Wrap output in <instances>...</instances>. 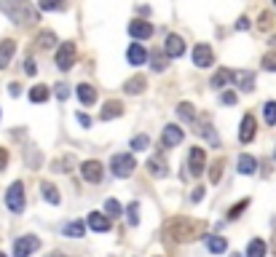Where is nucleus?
I'll list each match as a JSON object with an SVG mask.
<instances>
[{
  "instance_id": "nucleus-3",
  "label": "nucleus",
  "mask_w": 276,
  "mask_h": 257,
  "mask_svg": "<svg viewBox=\"0 0 276 257\" xmlns=\"http://www.w3.org/2000/svg\"><path fill=\"white\" fill-rule=\"evenodd\" d=\"M54 59H56V67L59 70H65V73H67V70H73V65H75V59H78V49H75V43H59V49H56V56H54Z\"/></svg>"
},
{
  "instance_id": "nucleus-52",
  "label": "nucleus",
  "mask_w": 276,
  "mask_h": 257,
  "mask_svg": "<svg viewBox=\"0 0 276 257\" xmlns=\"http://www.w3.org/2000/svg\"><path fill=\"white\" fill-rule=\"evenodd\" d=\"M0 257H6V254H0Z\"/></svg>"
},
{
  "instance_id": "nucleus-22",
  "label": "nucleus",
  "mask_w": 276,
  "mask_h": 257,
  "mask_svg": "<svg viewBox=\"0 0 276 257\" xmlns=\"http://www.w3.org/2000/svg\"><path fill=\"white\" fill-rule=\"evenodd\" d=\"M239 172L247 174V177H249V174H255L258 172V161L252 158L249 153H242V156H239Z\"/></svg>"
},
{
  "instance_id": "nucleus-43",
  "label": "nucleus",
  "mask_w": 276,
  "mask_h": 257,
  "mask_svg": "<svg viewBox=\"0 0 276 257\" xmlns=\"http://www.w3.org/2000/svg\"><path fill=\"white\" fill-rule=\"evenodd\" d=\"M75 118H78V123H81L83 128H89V126H91V118H89L86 113H75Z\"/></svg>"
},
{
  "instance_id": "nucleus-12",
  "label": "nucleus",
  "mask_w": 276,
  "mask_h": 257,
  "mask_svg": "<svg viewBox=\"0 0 276 257\" xmlns=\"http://www.w3.org/2000/svg\"><path fill=\"white\" fill-rule=\"evenodd\" d=\"M129 35L134 40H148L150 35H153V25H150V22H142V19H134L129 25Z\"/></svg>"
},
{
  "instance_id": "nucleus-41",
  "label": "nucleus",
  "mask_w": 276,
  "mask_h": 257,
  "mask_svg": "<svg viewBox=\"0 0 276 257\" xmlns=\"http://www.w3.org/2000/svg\"><path fill=\"white\" fill-rule=\"evenodd\" d=\"M236 99H239V97L233 94V91H223V94H220V102H223V104H236Z\"/></svg>"
},
{
  "instance_id": "nucleus-31",
  "label": "nucleus",
  "mask_w": 276,
  "mask_h": 257,
  "mask_svg": "<svg viewBox=\"0 0 276 257\" xmlns=\"http://www.w3.org/2000/svg\"><path fill=\"white\" fill-rule=\"evenodd\" d=\"M38 8L41 11H65L67 3L65 0H38Z\"/></svg>"
},
{
  "instance_id": "nucleus-48",
  "label": "nucleus",
  "mask_w": 276,
  "mask_h": 257,
  "mask_svg": "<svg viewBox=\"0 0 276 257\" xmlns=\"http://www.w3.org/2000/svg\"><path fill=\"white\" fill-rule=\"evenodd\" d=\"M8 91H11V97H19V94H22V86H19V83H11Z\"/></svg>"
},
{
  "instance_id": "nucleus-53",
  "label": "nucleus",
  "mask_w": 276,
  "mask_h": 257,
  "mask_svg": "<svg viewBox=\"0 0 276 257\" xmlns=\"http://www.w3.org/2000/svg\"><path fill=\"white\" fill-rule=\"evenodd\" d=\"M273 6H276V0H273Z\"/></svg>"
},
{
  "instance_id": "nucleus-28",
  "label": "nucleus",
  "mask_w": 276,
  "mask_h": 257,
  "mask_svg": "<svg viewBox=\"0 0 276 257\" xmlns=\"http://www.w3.org/2000/svg\"><path fill=\"white\" fill-rule=\"evenodd\" d=\"M247 257H266V244H263V239H252L247 244Z\"/></svg>"
},
{
  "instance_id": "nucleus-19",
  "label": "nucleus",
  "mask_w": 276,
  "mask_h": 257,
  "mask_svg": "<svg viewBox=\"0 0 276 257\" xmlns=\"http://www.w3.org/2000/svg\"><path fill=\"white\" fill-rule=\"evenodd\" d=\"M75 94H78L81 104H86V108H91V104L97 102V89H94V86H89V83H78Z\"/></svg>"
},
{
  "instance_id": "nucleus-8",
  "label": "nucleus",
  "mask_w": 276,
  "mask_h": 257,
  "mask_svg": "<svg viewBox=\"0 0 276 257\" xmlns=\"http://www.w3.org/2000/svg\"><path fill=\"white\" fill-rule=\"evenodd\" d=\"M185 139V132L180 128L177 123H166V128H164V134H161V145H164V150H169V147H177L180 142Z\"/></svg>"
},
{
  "instance_id": "nucleus-29",
  "label": "nucleus",
  "mask_w": 276,
  "mask_h": 257,
  "mask_svg": "<svg viewBox=\"0 0 276 257\" xmlns=\"http://www.w3.org/2000/svg\"><path fill=\"white\" fill-rule=\"evenodd\" d=\"M35 43H38L41 49H51V46H56V35H54L51 30H43V32H38Z\"/></svg>"
},
{
  "instance_id": "nucleus-5",
  "label": "nucleus",
  "mask_w": 276,
  "mask_h": 257,
  "mask_svg": "<svg viewBox=\"0 0 276 257\" xmlns=\"http://www.w3.org/2000/svg\"><path fill=\"white\" fill-rule=\"evenodd\" d=\"M204 169H207V153H204V147H190L188 161H185V172H190V177H201Z\"/></svg>"
},
{
  "instance_id": "nucleus-13",
  "label": "nucleus",
  "mask_w": 276,
  "mask_h": 257,
  "mask_svg": "<svg viewBox=\"0 0 276 257\" xmlns=\"http://www.w3.org/2000/svg\"><path fill=\"white\" fill-rule=\"evenodd\" d=\"M214 62V54L207 43H196V49H193V65L196 67H209Z\"/></svg>"
},
{
  "instance_id": "nucleus-6",
  "label": "nucleus",
  "mask_w": 276,
  "mask_h": 257,
  "mask_svg": "<svg viewBox=\"0 0 276 257\" xmlns=\"http://www.w3.org/2000/svg\"><path fill=\"white\" fill-rule=\"evenodd\" d=\"M6 206H8L14 215H22V212H25V185H22L19 180L8 188V193H6Z\"/></svg>"
},
{
  "instance_id": "nucleus-50",
  "label": "nucleus",
  "mask_w": 276,
  "mask_h": 257,
  "mask_svg": "<svg viewBox=\"0 0 276 257\" xmlns=\"http://www.w3.org/2000/svg\"><path fill=\"white\" fill-rule=\"evenodd\" d=\"M231 257H242V254H231Z\"/></svg>"
},
{
  "instance_id": "nucleus-24",
  "label": "nucleus",
  "mask_w": 276,
  "mask_h": 257,
  "mask_svg": "<svg viewBox=\"0 0 276 257\" xmlns=\"http://www.w3.org/2000/svg\"><path fill=\"white\" fill-rule=\"evenodd\" d=\"M145 86H148V80L142 75H134V78H129L124 83V91L126 94H140V91H145Z\"/></svg>"
},
{
  "instance_id": "nucleus-44",
  "label": "nucleus",
  "mask_w": 276,
  "mask_h": 257,
  "mask_svg": "<svg viewBox=\"0 0 276 257\" xmlns=\"http://www.w3.org/2000/svg\"><path fill=\"white\" fill-rule=\"evenodd\" d=\"M6 166H8V150L0 147V172H3Z\"/></svg>"
},
{
  "instance_id": "nucleus-26",
  "label": "nucleus",
  "mask_w": 276,
  "mask_h": 257,
  "mask_svg": "<svg viewBox=\"0 0 276 257\" xmlns=\"http://www.w3.org/2000/svg\"><path fill=\"white\" fill-rule=\"evenodd\" d=\"M148 59H150V67L155 70V73H164V70H166V54H164V49L148 54Z\"/></svg>"
},
{
  "instance_id": "nucleus-15",
  "label": "nucleus",
  "mask_w": 276,
  "mask_h": 257,
  "mask_svg": "<svg viewBox=\"0 0 276 257\" xmlns=\"http://www.w3.org/2000/svg\"><path fill=\"white\" fill-rule=\"evenodd\" d=\"M126 59H129V65H134V67L145 65V62H148V51H145V46H142V43H131V46H129V51H126Z\"/></svg>"
},
{
  "instance_id": "nucleus-18",
  "label": "nucleus",
  "mask_w": 276,
  "mask_h": 257,
  "mask_svg": "<svg viewBox=\"0 0 276 257\" xmlns=\"http://www.w3.org/2000/svg\"><path fill=\"white\" fill-rule=\"evenodd\" d=\"M148 172L153 174V177H164L166 172H169V163H166V158L161 153H155L150 161H148Z\"/></svg>"
},
{
  "instance_id": "nucleus-17",
  "label": "nucleus",
  "mask_w": 276,
  "mask_h": 257,
  "mask_svg": "<svg viewBox=\"0 0 276 257\" xmlns=\"http://www.w3.org/2000/svg\"><path fill=\"white\" fill-rule=\"evenodd\" d=\"M231 80H236V86L242 89V91H252V89H255V73H249V70H236Z\"/></svg>"
},
{
  "instance_id": "nucleus-38",
  "label": "nucleus",
  "mask_w": 276,
  "mask_h": 257,
  "mask_svg": "<svg viewBox=\"0 0 276 257\" xmlns=\"http://www.w3.org/2000/svg\"><path fill=\"white\" fill-rule=\"evenodd\" d=\"M258 27H260L263 32H268V30L273 27V14H271V11H263V14H260V19H258Z\"/></svg>"
},
{
  "instance_id": "nucleus-11",
  "label": "nucleus",
  "mask_w": 276,
  "mask_h": 257,
  "mask_svg": "<svg viewBox=\"0 0 276 257\" xmlns=\"http://www.w3.org/2000/svg\"><path fill=\"white\" fill-rule=\"evenodd\" d=\"M164 54L166 56H172V59H177V56H183L185 54V40L180 38V35H166V40H164Z\"/></svg>"
},
{
  "instance_id": "nucleus-42",
  "label": "nucleus",
  "mask_w": 276,
  "mask_h": 257,
  "mask_svg": "<svg viewBox=\"0 0 276 257\" xmlns=\"http://www.w3.org/2000/svg\"><path fill=\"white\" fill-rule=\"evenodd\" d=\"M70 97V91H67V83H56V99H67Z\"/></svg>"
},
{
  "instance_id": "nucleus-32",
  "label": "nucleus",
  "mask_w": 276,
  "mask_h": 257,
  "mask_svg": "<svg viewBox=\"0 0 276 257\" xmlns=\"http://www.w3.org/2000/svg\"><path fill=\"white\" fill-rule=\"evenodd\" d=\"M177 115H180L183 121H193V118H196V110H193V104H190V102H180Z\"/></svg>"
},
{
  "instance_id": "nucleus-49",
  "label": "nucleus",
  "mask_w": 276,
  "mask_h": 257,
  "mask_svg": "<svg viewBox=\"0 0 276 257\" xmlns=\"http://www.w3.org/2000/svg\"><path fill=\"white\" fill-rule=\"evenodd\" d=\"M49 257H67V254H62V252H51Z\"/></svg>"
},
{
  "instance_id": "nucleus-35",
  "label": "nucleus",
  "mask_w": 276,
  "mask_h": 257,
  "mask_svg": "<svg viewBox=\"0 0 276 257\" xmlns=\"http://www.w3.org/2000/svg\"><path fill=\"white\" fill-rule=\"evenodd\" d=\"M126 220H129L131 225H140V204L137 201H131L126 206Z\"/></svg>"
},
{
  "instance_id": "nucleus-10",
  "label": "nucleus",
  "mask_w": 276,
  "mask_h": 257,
  "mask_svg": "<svg viewBox=\"0 0 276 257\" xmlns=\"http://www.w3.org/2000/svg\"><path fill=\"white\" fill-rule=\"evenodd\" d=\"M255 134H258L255 115H252V113H244V118H242V132H239V142H242V145H249L252 139H255Z\"/></svg>"
},
{
  "instance_id": "nucleus-27",
  "label": "nucleus",
  "mask_w": 276,
  "mask_h": 257,
  "mask_svg": "<svg viewBox=\"0 0 276 257\" xmlns=\"http://www.w3.org/2000/svg\"><path fill=\"white\" fill-rule=\"evenodd\" d=\"M41 190H43V198H46L49 204H54V206H56L59 201H62V196H59V190L54 188L51 182H43V185H41Z\"/></svg>"
},
{
  "instance_id": "nucleus-30",
  "label": "nucleus",
  "mask_w": 276,
  "mask_h": 257,
  "mask_svg": "<svg viewBox=\"0 0 276 257\" xmlns=\"http://www.w3.org/2000/svg\"><path fill=\"white\" fill-rule=\"evenodd\" d=\"M223 166H225V161L218 158V161H212V166H209V182L212 185H218L220 182V174H223Z\"/></svg>"
},
{
  "instance_id": "nucleus-16",
  "label": "nucleus",
  "mask_w": 276,
  "mask_h": 257,
  "mask_svg": "<svg viewBox=\"0 0 276 257\" xmlns=\"http://www.w3.org/2000/svg\"><path fill=\"white\" fill-rule=\"evenodd\" d=\"M89 228L94 233H107L110 230V217L102 212H89Z\"/></svg>"
},
{
  "instance_id": "nucleus-40",
  "label": "nucleus",
  "mask_w": 276,
  "mask_h": 257,
  "mask_svg": "<svg viewBox=\"0 0 276 257\" xmlns=\"http://www.w3.org/2000/svg\"><path fill=\"white\" fill-rule=\"evenodd\" d=\"M263 70H268V73H276V51H268L263 56Z\"/></svg>"
},
{
  "instance_id": "nucleus-34",
  "label": "nucleus",
  "mask_w": 276,
  "mask_h": 257,
  "mask_svg": "<svg viewBox=\"0 0 276 257\" xmlns=\"http://www.w3.org/2000/svg\"><path fill=\"white\" fill-rule=\"evenodd\" d=\"M247 206H249V198H242V201H239V204H233L231 209H228V220H239Z\"/></svg>"
},
{
  "instance_id": "nucleus-46",
  "label": "nucleus",
  "mask_w": 276,
  "mask_h": 257,
  "mask_svg": "<svg viewBox=\"0 0 276 257\" xmlns=\"http://www.w3.org/2000/svg\"><path fill=\"white\" fill-rule=\"evenodd\" d=\"M252 25H249V19L247 16H239V22H236V30H249Z\"/></svg>"
},
{
  "instance_id": "nucleus-4",
  "label": "nucleus",
  "mask_w": 276,
  "mask_h": 257,
  "mask_svg": "<svg viewBox=\"0 0 276 257\" xmlns=\"http://www.w3.org/2000/svg\"><path fill=\"white\" fill-rule=\"evenodd\" d=\"M134 166H137V161H134V156H131V153H115L110 158V169H113L115 177H131Z\"/></svg>"
},
{
  "instance_id": "nucleus-20",
  "label": "nucleus",
  "mask_w": 276,
  "mask_h": 257,
  "mask_svg": "<svg viewBox=\"0 0 276 257\" xmlns=\"http://www.w3.org/2000/svg\"><path fill=\"white\" fill-rule=\"evenodd\" d=\"M231 78H233V73H231L228 67H223V70H218V73L212 75V80H209V89L220 91V89H225L228 83H231Z\"/></svg>"
},
{
  "instance_id": "nucleus-9",
  "label": "nucleus",
  "mask_w": 276,
  "mask_h": 257,
  "mask_svg": "<svg viewBox=\"0 0 276 257\" xmlns=\"http://www.w3.org/2000/svg\"><path fill=\"white\" fill-rule=\"evenodd\" d=\"M102 174H105V169H102L100 161H83L81 163V177L86 182H91V185L102 182Z\"/></svg>"
},
{
  "instance_id": "nucleus-33",
  "label": "nucleus",
  "mask_w": 276,
  "mask_h": 257,
  "mask_svg": "<svg viewBox=\"0 0 276 257\" xmlns=\"http://www.w3.org/2000/svg\"><path fill=\"white\" fill-rule=\"evenodd\" d=\"M105 215L107 217H121L124 209H121V204H118L115 198H107V201H105Z\"/></svg>"
},
{
  "instance_id": "nucleus-1",
  "label": "nucleus",
  "mask_w": 276,
  "mask_h": 257,
  "mask_svg": "<svg viewBox=\"0 0 276 257\" xmlns=\"http://www.w3.org/2000/svg\"><path fill=\"white\" fill-rule=\"evenodd\" d=\"M204 223L199 220H190V217H172L169 223L164 225V233L166 239L172 241H196L199 236H204Z\"/></svg>"
},
{
  "instance_id": "nucleus-23",
  "label": "nucleus",
  "mask_w": 276,
  "mask_h": 257,
  "mask_svg": "<svg viewBox=\"0 0 276 257\" xmlns=\"http://www.w3.org/2000/svg\"><path fill=\"white\" fill-rule=\"evenodd\" d=\"M83 233H86V225H83L81 220H73V223H67L62 228V236H67V239H81Z\"/></svg>"
},
{
  "instance_id": "nucleus-45",
  "label": "nucleus",
  "mask_w": 276,
  "mask_h": 257,
  "mask_svg": "<svg viewBox=\"0 0 276 257\" xmlns=\"http://www.w3.org/2000/svg\"><path fill=\"white\" fill-rule=\"evenodd\" d=\"M25 73H27V75H35V73H38V67H35L32 59H25Z\"/></svg>"
},
{
  "instance_id": "nucleus-47",
  "label": "nucleus",
  "mask_w": 276,
  "mask_h": 257,
  "mask_svg": "<svg viewBox=\"0 0 276 257\" xmlns=\"http://www.w3.org/2000/svg\"><path fill=\"white\" fill-rule=\"evenodd\" d=\"M204 193H207L204 188H196L193 193H190V201H201V198H204Z\"/></svg>"
},
{
  "instance_id": "nucleus-7",
  "label": "nucleus",
  "mask_w": 276,
  "mask_h": 257,
  "mask_svg": "<svg viewBox=\"0 0 276 257\" xmlns=\"http://www.w3.org/2000/svg\"><path fill=\"white\" fill-rule=\"evenodd\" d=\"M38 247H41V239L38 236H19L14 241V257H30Z\"/></svg>"
},
{
  "instance_id": "nucleus-14",
  "label": "nucleus",
  "mask_w": 276,
  "mask_h": 257,
  "mask_svg": "<svg viewBox=\"0 0 276 257\" xmlns=\"http://www.w3.org/2000/svg\"><path fill=\"white\" fill-rule=\"evenodd\" d=\"M118 115H124V102L110 99V102H105V104H102V110H100V121H113V118H118Z\"/></svg>"
},
{
  "instance_id": "nucleus-39",
  "label": "nucleus",
  "mask_w": 276,
  "mask_h": 257,
  "mask_svg": "<svg viewBox=\"0 0 276 257\" xmlns=\"http://www.w3.org/2000/svg\"><path fill=\"white\" fill-rule=\"evenodd\" d=\"M148 145H150L148 134H137L134 139H131V150H148Z\"/></svg>"
},
{
  "instance_id": "nucleus-37",
  "label": "nucleus",
  "mask_w": 276,
  "mask_h": 257,
  "mask_svg": "<svg viewBox=\"0 0 276 257\" xmlns=\"http://www.w3.org/2000/svg\"><path fill=\"white\" fill-rule=\"evenodd\" d=\"M30 99L32 102H46V99H49V89H46V86H32L30 89Z\"/></svg>"
},
{
  "instance_id": "nucleus-36",
  "label": "nucleus",
  "mask_w": 276,
  "mask_h": 257,
  "mask_svg": "<svg viewBox=\"0 0 276 257\" xmlns=\"http://www.w3.org/2000/svg\"><path fill=\"white\" fill-rule=\"evenodd\" d=\"M263 115H266V123L276 126V102H266L263 104Z\"/></svg>"
},
{
  "instance_id": "nucleus-51",
  "label": "nucleus",
  "mask_w": 276,
  "mask_h": 257,
  "mask_svg": "<svg viewBox=\"0 0 276 257\" xmlns=\"http://www.w3.org/2000/svg\"><path fill=\"white\" fill-rule=\"evenodd\" d=\"M273 158H276V150H273Z\"/></svg>"
},
{
  "instance_id": "nucleus-21",
  "label": "nucleus",
  "mask_w": 276,
  "mask_h": 257,
  "mask_svg": "<svg viewBox=\"0 0 276 257\" xmlns=\"http://www.w3.org/2000/svg\"><path fill=\"white\" fill-rule=\"evenodd\" d=\"M14 51H16V43H14V40H3V43H0V70L8 67Z\"/></svg>"
},
{
  "instance_id": "nucleus-2",
  "label": "nucleus",
  "mask_w": 276,
  "mask_h": 257,
  "mask_svg": "<svg viewBox=\"0 0 276 257\" xmlns=\"http://www.w3.org/2000/svg\"><path fill=\"white\" fill-rule=\"evenodd\" d=\"M0 8L16 25H35L38 22V8L30 0H0Z\"/></svg>"
},
{
  "instance_id": "nucleus-25",
  "label": "nucleus",
  "mask_w": 276,
  "mask_h": 257,
  "mask_svg": "<svg viewBox=\"0 0 276 257\" xmlns=\"http://www.w3.org/2000/svg\"><path fill=\"white\" fill-rule=\"evenodd\" d=\"M207 249H209L212 254H223V252L228 249V241H225L223 236H207Z\"/></svg>"
}]
</instances>
